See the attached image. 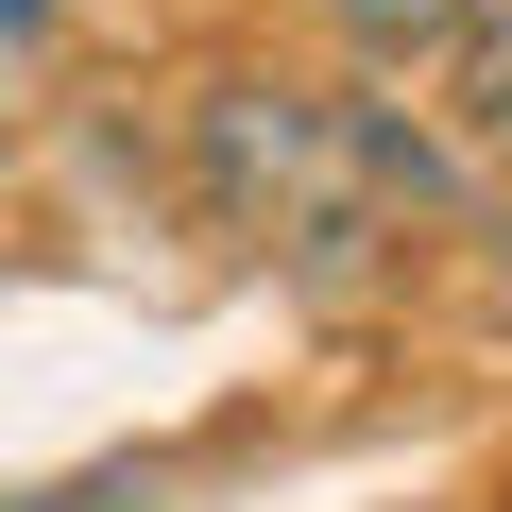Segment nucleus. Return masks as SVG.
I'll return each instance as SVG.
<instances>
[{"label": "nucleus", "instance_id": "3", "mask_svg": "<svg viewBox=\"0 0 512 512\" xmlns=\"http://www.w3.org/2000/svg\"><path fill=\"white\" fill-rule=\"evenodd\" d=\"M325 18H342V52H376V69H410V52H444V35L478 18V0H325Z\"/></svg>", "mask_w": 512, "mask_h": 512}, {"label": "nucleus", "instance_id": "2", "mask_svg": "<svg viewBox=\"0 0 512 512\" xmlns=\"http://www.w3.org/2000/svg\"><path fill=\"white\" fill-rule=\"evenodd\" d=\"M444 103H461L478 154H512V0H478V18L444 35Z\"/></svg>", "mask_w": 512, "mask_h": 512}, {"label": "nucleus", "instance_id": "1", "mask_svg": "<svg viewBox=\"0 0 512 512\" xmlns=\"http://www.w3.org/2000/svg\"><path fill=\"white\" fill-rule=\"evenodd\" d=\"M188 188L274 274H376V256L461 222V154L410 137V103H342V86H291V69H222L188 103Z\"/></svg>", "mask_w": 512, "mask_h": 512}, {"label": "nucleus", "instance_id": "4", "mask_svg": "<svg viewBox=\"0 0 512 512\" xmlns=\"http://www.w3.org/2000/svg\"><path fill=\"white\" fill-rule=\"evenodd\" d=\"M0 35H52V0H0Z\"/></svg>", "mask_w": 512, "mask_h": 512}]
</instances>
